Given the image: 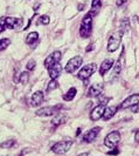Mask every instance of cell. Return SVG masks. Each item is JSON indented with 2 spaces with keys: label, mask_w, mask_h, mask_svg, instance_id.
Instances as JSON below:
<instances>
[{
  "label": "cell",
  "mask_w": 139,
  "mask_h": 156,
  "mask_svg": "<svg viewBox=\"0 0 139 156\" xmlns=\"http://www.w3.org/2000/svg\"><path fill=\"white\" fill-rule=\"evenodd\" d=\"M91 25H92V15L91 13H88L86 17L83 18L81 27H79V35L83 39H87L91 34Z\"/></svg>",
  "instance_id": "6da1fadb"
},
{
  "label": "cell",
  "mask_w": 139,
  "mask_h": 156,
  "mask_svg": "<svg viewBox=\"0 0 139 156\" xmlns=\"http://www.w3.org/2000/svg\"><path fill=\"white\" fill-rule=\"evenodd\" d=\"M123 34L124 33L119 29V32H115L113 34L110 35V38L108 40V51L110 53H112L118 49V47L121 45V41H122Z\"/></svg>",
  "instance_id": "7a4b0ae2"
},
{
  "label": "cell",
  "mask_w": 139,
  "mask_h": 156,
  "mask_svg": "<svg viewBox=\"0 0 139 156\" xmlns=\"http://www.w3.org/2000/svg\"><path fill=\"white\" fill-rule=\"evenodd\" d=\"M121 141V133L117 131V130H113L110 134H108L104 139V144L110 149L117 147V144L119 143Z\"/></svg>",
  "instance_id": "3957f363"
},
{
  "label": "cell",
  "mask_w": 139,
  "mask_h": 156,
  "mask_svg": "<svg viewBox=\"0 0 139 156\" xmlns=\"http://www.w3.org/2000/svg\"><path fill=\"white\" fill-rule=\"evenodd\" d=\"M97 70V65L96 63H89L87 66L82 67L81 70L78 72L77 74V78L79 80H83V81H87L88 79H90V76L95 73Z\"/></svg>",
  "instance_id": "277c9868"
},
{
  "label": "cell",
  "mask_w": 139,
  "mask_h": 156,
  "mask_svg": "<svg viewBox=\"0 0 139 156\" xmlns=\"http://www.w3.org/2000/svg\"><path fill=\"white\" fill-rule=\"evenodd\" d=\"M73 146V141H60L57 143H55L52 147V151L57 154V155H63L69 151V149Z\"/></svg>",
  "instance_id": "5b68a950"
},
{
  "label": "cell",
  "mask_w": 139,
  "mask_h": 156,
  "mask_svg": "<svg viewBox=\"0 0 139 156\" xmlns=\"http://www.w3.org/2000/svg\"><path fill=\"white\" fill-rule=\"evenodd\" d=\"M62 108L61 104H59V106H48V107H44V108H40V109H37L36 110V115L37 116H53V115H55V114H59L60 112V109Z\"/></svg>",
  "instance_id": "8992f818"
},
{
  "label": "cell",
  "mask_w": 139,
  "mask_h": 156,
  "mask_svg": "<svg viewBox=\"0 0 139 156\" xmlns=\"http://www.w3.org/2000/svg\"><path fill=\"white\" fill-rule=\"evenodd\" d=\"M62 59V54L60 51H55L54 53H52L49 56H47L46 58V60H44V68H47V70H49L52 66H54L55 63H57V62H60Z\"/></svg>",
  "instance_id": "52a82bcc"
},
{
  "label": "cell",
  "mask_w": 139,
  "mask_h": 156,
  "mask_svg": "<svg viewBox=\"0 0 139 156\" xmlns=\"http://www.w3.org/2000/svg\"><path fill=\"white\" fill-rule=\"evenodd\" d=\"M82 62H83L82 56H74V58H71L67 62V65H66V72L67 73H74L75 70L81 67Z\"/></svg>",
  "instance_id": "ba28073f"
},
{
  "label": "cell",
  "mask_w": 139,
  "mask_h": 156,
  "mask_svg": "<svg viewBox=\"0 0 139 156\" xmlns=\"http://www.w3.org/2000/svg\"><path fill=\"white\" fill-rule=\"evenodd\" d=\"M101 130H102L101 127H94L92 129H90L88 133H86V134L83 135L82 141H83V142H87V143H90V142L95 141V140L97 139V136H98V134H99Z\"/></svg>",
  "instance_id": "9c48e42d"
},
{
  "label": "cell",
  "mask_w": 139,
  "mask_h": 156,
  "mask_svg": "<svg viewBox=\"0 0 139 156\" xmlns=\"http://www.w3.org/2000/svg\"><path fill=\"white\" fill-rule=\"evenodd\" d=\"M24 20L21 18H6V26L8 29H20L22 27Z\"/></svg>",
  "instance_id": "30bf717a"
},
{
  "label": "cell",
  "mask_w": 139,
  "mask_h": 156,
  "mask_svg": "<svg viewBox=\"0 0 139 156\" xmlns=\"http://www.w3.org/2000/svg\"><path fill=\"white\" fill-rule=\"evenodd\" d=\"M139 103V94H132L128 99H125L122 102V104L119 106V108L122 109H126V108H131L133 106Z\"/></svg>",
  "instance_id": "8fae6325"
},
{
  "label": "cell",
  "mask_w": 139,
  "mask_h": 156,
  "mask_svg": "<svg viewBox=\"0 0 139 156\" xmlns=\"http://www.w3.org/2000/svg\"><path fill=\"white\" fill-rule=\"evenodd\" d=\"M102 92H103V86L101 83H95L88 88L87 96L88 97H97V96L102 95Z\"/></svg>",
  "instance_id": "7c38bea8"
},
{
  "label": "cell",
  "mask_w": 139,
  "mask_h": 156,
  "mask_svg": "<svg viewBox=\"0 0 139 156\" xmlns=\"http://www.w3.org/2000/svg\"><path fill=\"white\" fill-rule=\"evenodd\" d=\"M104 110H105L104 106H102V104L96 106L95 108L90 112V119L92 121H97V120L102 119L103 117V114H104Z\"/></svg>",
  "instance_id": "4fadbf2b"
},
{
  "label": "cell",
  "mask_w": 139,
  "mask_h": 156,
  "mask_svg": "<svg viewBox=\"0 0 139 156\" xmlns=\"http://www.w3.org/2000/svg\"><path fill=\"white\" fill-rule=\"evenodd\" d=\"M44 94L41 90H37V92H35L34 94L32 95L29 103H31L32 107H37V106H40V104L44 102Z\"/></svg>",
  "instance_id": "5bb4252c"
},
{
  "label": "cell",
  "mask_w": 139,
  "mask_h": 156,
  "mask_svg": "<svg viewBox=\"0 0 139 156\" xmlns=\"http://www.w3.org/2000/svg\"><path fill=\"white\" fill-rule=\"evenodd\" d=\"M113 66V59H105L103 62H102V65L99 66V75L101 76H104L105 73L106 72H109V70H111Z\"/></svg>",
  "instance_id": "9a60e30c"
},
{
  "label": "cell",
  "mask_w": 139,
  "mask_h": 156,
  "mask_svg": "<svg viewBox=\"0 0 139 156\" xmlns=\"http://www.w3.org/2000/svg\"><path fill=\"white\" fill-rule=\"evenodd\" d=\"M124 66H125V56H124V51H123L122 54H121V56H119V59H118V61H117L116 65H115V68H113V73H112L113 76H117V74H119V73L122 72Z\"/></svg>",
  "instance_id": "2e32d148"
},
{
  "label": "cell",
  "mask_w": 139,
  "mask_h": 156,
  "mask_svg": "<svg viewBox=\"0 0 139 156\" xmlns=\"http://www.w3.org/2000/svg\"><path fill=\"white\" fill-rule=\"evenodd\" d=\"M48 73H49V76L50 79H57L62 73V66L60 62L55 63L54 66H52L49 70H48Z\"/></svg>",
  "instance_id": "e0dca14e"
},
{
  "label": "cell",
  "mask_w": 139,
  "mask_h": 156,
  "mask_svg": "<svg viewBox=\"0 0 139 156\" xmlns=\"http://www.w3.org/2000/svg\"><path fill=\"white\" fill-rule=\"evenodd\" d=\"M117 109H118V107H116V106H110V107L105 108L104 114H103V117H102V119H103L104 121H109L113 115L117 113Z\"/></svg>",
  "instance_id": "ac0fdd59"
},
{
  "label": "cell",
  "mask_w": 139,
  "mask_h": 156,
  "mask_svg": "<svg viewBox=\"0 0 139 156\" xmlns=\"http://www.w3.org/2000/svg\"><path fill=\"white\" fill-rule=\"evenodd\" d=\"M101 7H102V0H92V2H91V9H90L89 13H91V15L94 17V15H96L98 13V11H99Z\"/></svg>",
  "instance_id": "d6986e66"
},
{
  "label": "cell",
  "mask_w": 139,
  "mask_h": 156,
  "mask_svg": "<svg viewBox=\"0 0 139 156\" xmlns=\"http://www.w3.org/2000/svg\"><path fill=\"white\" fill-rule=\"evenodd\" d=\"M66 120H67V117H66L64 115H62V114H56V115L53 117L52 124L54 127H57V126H60L62 123H64Z\"/></svg>",
  "instance_id": "ffe728a7"
},
{
  "label": "cell",
  "mask_w": 139,
  "mask_h": 156,
  "mask_svg": "<svg viewBox=\"0 0 139 156\" xmlns=\"http://www.w3.org/2000/svg\"><path fill=\"white\" fill-rule=\"evenodd\" d=\"M76 93H77V90H76V88H75V87L70 88L69 90L63 95V100H64V101H71V100L75 97Z\"/></svg>",
  "instance_id": "44dd1931"
},
{
  "label": "cell",
  "mask_w": 139,
  "mask_h": 156,
  "mask_svg": "<svg viewBox=\"0 0 139 156\" xmlns=\"http://www.w3.org/2000/svg\"><path fill=\"white\" fill-rule=\"evenodd\" d=\"M37 39H39V33H37V32H31L29 34L27 35L26 43L32 45V43H34L35 41H37Z\"/></svg>",
  "instance_id": "7402d4cb"
},
{
  "label": "cell",
  "mask_w": 139,
  "mask_h": 156,
  "mask_svg": "<svg viewBox=\"0 0 139 156\" xmlns=\"http://www.w3.org/2000/svg\"><path fill=\"white\" fill-rule=\"evenodd\" d=\"M129 28H130V19L125 18V19H123L122 22H121V31L123 33H125L126 31H129Z\"/></svg>",
  "instance_id": "603a6c76"
},
{
  "label": "cell",
  "mask_w": 139,
  "mask_h": 156,
  "mask_svg": "<svg viewBox=\"0 0 139 156\" xmlns=\"http://www.w3.org/2000/svg\"><path fill=\"white\" fill-rule=\"evenodd\" d=\"M19 81H20V83H22V85H27L28 81H29V73H28V72H22V73L20 74Z\"/></svg>",
  "instance_id": "cb8c5ba5"
},
{
  "label": "cell",
  "mask_w": 139,
  "mask_h": 156,
  "mask_svg": "<svg viewBox=\"0 0 139 156\" xmlns=\"http://www.w3.org/2000/svg\"><path fill=\"white\" fill-rule=\"evenodd\" d=\"M14 146H15V140H7V141H5V142H2L0 144V148L9 149V148H13Z\"/></svg>",
  "instance_id": "d4e9b609"
},
{
  "label": "cell",
  "mask_w": 139,
  "mask_h": 156,
  "mask_svg": "<svg viewBox=\"0 0 139 156\" xmlns=\"http://www.w3.org/2000/svg\"><path fill=\"white\" fill-rule=\"evenodd\" d=\"M11 43V40L7 39V38H4L0 40V51H5Z\"/></svg>",
  "instance_id": "484cf974"
},
{
  "label": "cell",
  "mask_w": 139,
  "mask_h": 156,
  "mask_svg": "<svg viewBox=\"0 0 139 156\" xmlns=\"http://www.w3.org/2000/svg\"><path fill=\"white\" fill-rule=\"evenodd\" d=\"M59 87V82L56 81V79H52V81L48 83V86H47V90L48 92H50V90H54V89H56Z\"/></svg>",
  "instance_id": "4316f807"
},
{
  "label": "cell",
  "mask_w": 139,
  "mask_h": 156,
  "mask_svg": "<svg viewBox=\"0 0 139 156\" xmlns=\"http://www.w3.org/2000/svg\"><path fill=\"white\" fill-rule=\"evenodd\" d=\"M50 22V19L48 15H41L40 19H39V22L37 24H42V25H48Z\"/></svg>",
  "instance_id": "83f0119b"
},
{
  "label": "cell",
  "mask_w": 139,
  "mask_h": 156,
  "mask_svg": "<svg viewBox=\"0 0 139 156\" xmlns=\"http://www.w3.org/2000/svg\"><path fill=\"white\" fill-rule=\"evenodd\" d=\"M7 28L6 26V18H0V33Z\"/></svg>",
  "instance_id": "f1b7e54d"
},
{
  "label": "cell",
  "mask_w": 139,
  "mask_h": 156,
  "mask_svg": "<svg viewBox=\"0 0 139 156\" xmlns=\"http://www.w3.org/2000/svg\"><path fill=\"white\" fill-rule=\"evenodd\" d=\"M35 66H36V62H35L34 60H29L28 63L26 65V68L27 70H35Z\"/></svg>",
  "instance_id": "f546056e"
},
{
  "label": "cell",
  "mask_w": 139,
  "mask_h": 156,
  "mask_svg": "<svg viewBox=\"0 0 139 156\" xmlns=\"http://www.w3.org/2000/svg\"><path fill=\"white\" fill-rule=\"evenodd\" d=\"M109 101H110V97H104V96L101 95V97H99V102H98V103L102 104V106H105Z\"/></svg>",
  "instance_id": "4dcf8cb0"
},
{
  "label": "cell",
  "mask_w": 139,
  "mask_h": 156,
  "mask_svg": "<svg viewBox=\"0 0 139 156\" xmlns=\"http://www.w3.org/2000/svg\"><path fill=\"white\" fill-rule=\"evenodd\" d=\"M131 110H132V113H138L139 114V104H136V106L131 107Z\"/></svg>",
  "instance_id": "1f68e13d"
},
{
  "label": "cell",
  "mask_w": 139,
  "mask_h": 156,
  "mask_svg": "<svg viewBox=\"0 0 139 156\" xmlns=\"http://www.w3.org/2000/svg\"><path fill=\"white\" fill-rule=\"evenodd\" d=\"M108 154H110V155H117V154H119V150L117 148H113L111 151H108Z\"/></svg>",
  "instance_id": "d6a6232c"
},
{
  "label": "cell",
  "mask_w": 139,
  "mask_h": 156,
  "mask_svg": "<svg viewBox=\"0 0 139 156\" xmlns=\"http://www.w3.org/2000/svg\"><path fill=\"white\" fill-rule=\"evenodd\" d=\"M94 49V43H90V45H88V47H87V52H90V51H92Z\"/></svg>",
  "instance_id": "836d02e7"
},
{
  "label": "cell",
  "mask_w": 139,
  "mask_h": 156,
  "mask_svg": "<svg viewBox=\"0 0 139 156\" xmlns=\"http://www.w3.org/2000/svg\"><path fill=\"white\" fill-rule=\"evenodd\" d=\"M134 140H136V142L139 143V129L136 131V134H134Z\"/></svg>",
  "instance_id": "e575fe53"
},
{
  "label": "cell",
  "mask_w": 139,
  "mask_h": 156,
  "mask_svg": "<svg viewBox=\"0 0 139 156\" xmlns=\"http://www.w3.org/2000/svg\"><path fill=\"white\" fill-rule=\"evenodd\" d=\"M125 1H126V0H119V1H117V6H122Z\"/></svg>",
  "instance_id": "d590c367"
},
{
  "label": "cell",
  "mask_w": 139,
  "mask_h": 156,
  "mask_svg": "<svg viewBox=\"0 0 139 156\" xmlns=\"http://www.w3.org/2000/svg\"><path fill=\"white\" fill-rule=\"evenodd\" d=\"M84 8V5H78V11H83Z\"/></svg>",
  "instance_id": "8d00e7d4"
},
{
  "label": "cell",
  "mask_w": 139,
  "mask_h": 156,
  "mask_svg": "<svg viewBox=\"0 0 139 156\" xmlns=\"http://www.w3.org/2000/svg\"><path fill=\"white\" fill-rule=\"evenodd\" d=\"M77 156H89V153H82V154H79Z\"/></svg>",
  "instance_id": "74e56055"
},
{
  "label": "cell",
  "mask_w": 139,
  "mask_h": 156,
  "mask_svg": "<svg viewBox=\"0 0 139 156\" xmlns=\"http://www.w3.org/2000/svg\"><path fill=\"white\" fill-rule=\"evenodd\" d=\"M81 131H82V130H81V128H78L77 131H76V136H78V135L81 134Z\"/></svg>",
  "instance_id": "f35d334b"
},
{
  "label": "cell",
  "mask_w": 139,
  "mask_h": 156,
  "mask_svg": "<svg viewBox=\"0 0 139 156\" xmlns=\"http://www.w3.org/2000/svg\"><path fill=\"white\" fill-rule=\"evenodd\" d=\"M39 7H40V4H36V5L34 6V9H35V11H37V8H39Z\"/></svg>",
  "instance_id": "ab89813d"
},
{
  "label": "cell",
  "mask_w": 139,
  "mask_h": 156,
  "mask_svg": "<svg viewBox=\"0 0 139 156\" xmlns=\"http://www.w3.org/2000/svg\"><path fill=\"white\" fill-rule=\"evenodd\" d=\"M24 155H25V151H21V153H20L18 156H24Z\"/></svg>",
  "instance_id": "60d3db41"
}]
</instances>
